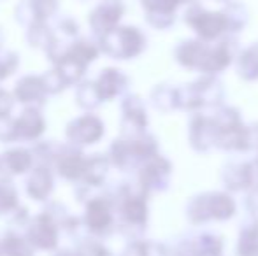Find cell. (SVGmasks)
Returning <instances> with one entry per match:
<instances>
[{
    "mask_svg": "<svg viewBox=\"0 0 258 256\" xmlns=\"http://www.w3.org/2000/svg\"><path fill=\"white\" fill-rule=\"evenodd\" d=\"M27 239L42 251H51L58 242V223L46 211H42L37 218L28 223Z\"/></svg>",
    "mask_w": 258,
    "mask_h": 256,
    "instance_id": "1",
    "label": "cell"
},
{
    "mask_svg": "<svg viewBox=\"0 0 258 256\" xmlns=\"http://www.w3.org/2000/svg\"><path fill=\"white\" fill-rule=\"evenodd\" d=\"M102 133V127L100 121L93 116H83L78 120H72L65 128V137L69 142L74 144H92L93 140H97Z\"/></svg>",
    "mask_w": 258,
    "mask_h": 256,
    "instance_id": "2",
    "label": "cell"
},
{
    "mask_svg": "<svg viewBox=\"0 0 258 256\" xmlns=\"http://www.w3.org/2000/svg\"><path fill=\"white\" fill-rule=\"evenodd\" d=\"M34 161L35 156L32 151L25 149V147H13L0 154V176L7 178V176L25 174V172L32 170Z\"/></svg>",
    "mask_w": 258,
    "mask_h": 256,
    "instance_id": "3",
    "label": "cell"
},
{
    "mask_svg": "<svg viewBox=\"0 0 258 256\" xmlns=\"http://www.w3.org/2000/svg\"><path fill=\"white\" fill-rule=\"evenodd\" d=\"M48 88L42 79V75H25L20 79L14 88V99H18L21 104L34 106V104H42L48 97Z\"/></svg>",
    "mask_w": 258,
    "mask_h": 256,
    "instance_id": "4",
    "label": "cell"
},
{
    "mask_svg": "<svg viewBox=\"0 0 258 256\" xmlns=\"http://www.w3.org/2000/svg\"><path fill=\"white\" fill-rule=\"evenodd\" d=\"M14 125H16L18 140H27V142L37 140L46 130L44 118H42V114L35 107L25 109L21 113V116L14 120Z\"/></svg>",
    "mask_w": 258,
    "mask_h": 256,
    "instance_id": "5",
    "label": "cell"
},
{
    "mask_svg": "<svg viewBox=\"0 0 258 256\" xmlns=\"http://www.w3.org/2000/svg\"><path fill=\"white\" fill-rule=\"evenodd\" d=\"M54 188V178L53 172L46 165H39V167L32 168L30 176L27 179V193L34 200H48Z\"/></svg>",
    "mask_w": 258,
    "mask_h": 256,
    "instance_id": "6",
    "label": "cell"
},
{
    "mask_svg": "<svg viewBox=\"0 0 258 256\" xmlns=\"http://www.w3.org/2000/svg\"><path fill=\"white\" fill-rule=\"evenodd\" d=\"M86 165H88V161L83 158V154L76 153L74 149H67L54 167H56L58 174L63 179L76 181V179H81L85 176Z\"/></svg>",
    "mask_w": 258,
    "mask_h": 256,
    "instance_id": "7",
    "label": "cell"
},
{
    "mask_svg": "<svg viewBox=\"0 0 258 256\" xmlns=\"http://www.w3.org/2000/svg\"><path fill=\"white\" fill-rule=\"evenodd\" d=\"M0 249L4 256H34L35 247L27 237L18 233H7L0 242Z\"/></svg>",
    "mask_w": 258,
    "mask_h": 256,
    "instance_id": "8",
    "label": "cell"
},
{
    "mask_svg": "<svg viewBox=\"0 0 258 256\" xmlns=\"http://www.w3.org/2000/svg\"><path fill=\"white\" fill-rule=\"evenodd\" d=\"M27 39L32 48H41V49H44L46 53H48L49 49L53 48L54 42H56V35H54V32L46 25V21L30 25L27 32Z\"/></svg>",
    "mask_w": 258,
    "mask_h": 256,
    "instance_id": "9",
    "label": "cell"
},
{
    "mask_svg": "<svg viewBox=\"0 0 258 256\" xmlns=\"http://www.w3.org/2000/svg\"><path fill=\"white\" fill-rule=\"evenodd\" d=\"M18 205V192L16 186L13 185L9 178L0 179V212H6V214H13Z\"/></svg>",
    "mask_w": 258,
    "mask_h": 256,
    "instance_id": "10",
    "label": "cell"
},
{
    "mask_svg": "<svg viewBox=\"0 0 258 256\" xmlns=\"http://www.w3.org/2000/svg\"><path fill=\"white\" fill-rule=\"evenodd\" d=\"M18 65H20V58L16 53H0V81L7 79L9 75H13L16 72Z\"/></svg>",
    "mask_w": 258,
    "mask_h": 256,
    "instance_id": "11",
    "label": "cell"
},
{
    "mask_svg": "<svg viewBox=\"0 0 258 256\" xmlns=\"http://www.w3.org/2000/svg\"><path fill=\"white\" fill-rule=\"evenodd\" d=\"M42 79H44V82H46V88H48V93H53V95H56V93L63 92V90L67 88L65 81L61 79V75L58 74L56 70L46 72V74L42 75Z\"/></svg>",
    "mask_w": 258,
    "mask_h": 256,
    "instance_id": "12",
    "label": "cell"
},
{
    "mask_svg": "<svg viewBox=\"0 0 258 256\" xmlns=\"http://www.w3.org/2000/svg\"><path fill=\"white\" fill-rule=\"evenodd\" d=\"M14 140H18L14 120L0 118V142H14Z\"/></svg>",
    "mask_w": 258,
    "mask_h": 256,
    "instance_id": "13",
    "label": "cell"
},
{
    "mask_svg": "<svg viewBox=\"0 0 258 256\" xmlns=\"http://www.w3.org/2000/svg\"><path fill=\"white\" fill-rule=\"evenodd\" d=\"M56 32H58V34H60L63 39H74V35L78 34V25H76L74 18L67 16V18H63V20L58 21Z\"/></svg>",
    "mask_w": 258,
    "mask_h": 256,
    "instance_id": "14",
    "label": "cell"
},
{
    "mask_svg": "<svg viewBox=\"0 0 258 256\" xmlns=\"http://www.w3.org/2000/svg\"><path fill=\"white\" fill-rule=\"evenodd\" d=\"M14 106V95L0 88V118H9Z\"/></svg>",
    "mask_w": 258,
    "mask_h": 256,
    "instance_id": "15",
    "label": "cell"
},
{
    "mask_svg": "<svg viewBox=\"0 0 258 256\" xmlns=\"http://www.w3.org/2000/svg\"><path fill=\"white\" fill-rule=\"evenodd\" d=\"M4 42V35H2V30H0V44Z\"/></svg>",
    "mask_w": 258,
    "mask_h": 256,
    "instance_id": "16",
    "label": "cell"
},
{
    "mask_svg": "<svg viewBox=\"0 0 258 256\" xmlns=\"http://www.w3.org/2000/svg\"><path fill=\"white\" fill-rule=\"evenodd\" d=\"M63 256H78V254H74V253H63Z\"/></svg>",
    "mask_w": 258,
    "mask_h": 256,
    "instance_id": "17",
    "label": "cell"
},
{
    "mask_svg": "<svg viewBox=\"0 0 258 256\" xmlns=\"http://www.w3.org/2000/svg\"><path fill=\"white\" fill-rule=\"evenodd\" d=\"M0 256H4V254H2V249H0Z\"/></svg>",
    "mask_w": 258,
    "mask_h": 256,
    "instance_id": "18",
    "label": "cell"
}]
</instances>
